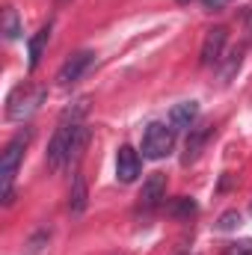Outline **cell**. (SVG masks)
Masks as SVG:
<instances>
[{
    "label": "cell",
    "instance_id": "6da1fadb",
    "mask_svg": "<svg viewBox=\"0 0 252 255\" xmlns=\"http://www.w3.org/2000/svg\"><path fill=\"white\" fill-rule=\"evenodd\" d=\"M86 104L89 101H77L74 107H68L63 116H60V125L54 130L51 142H48V169H60L65 160H68V151H71V142L77 136V130L83 128V116H86Z\"/></svg>",
    "mask_w": 252,
    "mask_h": 255
},
{
    "label": "cell",
    "instance_id": "7a4b0ae2",
    "mask_svg": "<svg viewBox=\"0 0 252 255\" xmlns=\"http://www.w3.org/2000/svg\"><path fill=\"white\" fill-rule=\"evenodd\" d=\"M27 142H30V130H21L3 148V157H0V199H3V205H12V181L18 175V166H21V157L27 151Z\"/></svg>",
    "mask_w": 252,
    "mask_h": 255
},
{
    "label": "cell",
    "instance_id": "3957f363",
    "mask_svg": "<svg viewBox=\"0 0 252 255\" xmlns=\"http://www.w3.org/2000/svg\"><path fill=\"white\" fill-rule=\"evenodd\" d=\"M175 145V130L163 122H151L142 133V157L148 160H163Z\"/></svg>",
    "mask_w": 252,
    "mask_h": 255
},
{
    "label": "cell",
    "instance_id": "277c9868",
    "mask_svg": "<svg viewBox=\"0 0 252 255\" xmlns=\"http://www.w3.org/2000/svg\"><path fill=\"white\" fill-rule=\"evenodd\" d=\"M166 199V175L163 172H151L145 181H142V190H139V202H136V214L139 217H151Z\"/></svg>",
    "mask_w": 252,
    "mask_h": 255
},
{
    "label": "cell",
    "instance_id": "5b68a950",
    "mask_svg": "<svg viewBox=\"0 0 252 255\" xmlns=\"http://www.w3.org/2000/svg\"><path fill=\"white\" fill-rule=\"evenodd\" d=\"M45 98V89H15L9 95V104H6V119L9 122H24L36 113V107L42 104Z\"/></svg>",
    "mask_w": 252,
    "mask_h": 255
},
{
    "label": "cell",
    "instance_id": "8992f818",
    "mask_svg": "<svg viewBox=\"0 0 252 255\" xmlns=\"http://www.w3.org/2000/svg\"><path fill=\"white\" fill-rule=\"evenodd\" d=\"M92 51H77L74 57H68L63 63V68H60V74H57V83L60 86H71V83H77L80 77H83V71L92 65Z\"/></svg>",
    "mask_w": 252,
    "mask_h": 255
},
{
    "label": "cell",
    "instance_id": "52a82bcc",
    "mask_svg": "<svg viewBox=\"0 0 252 255\" xmlns=\"http://www.w3.org/2000/svg\"><path fill=\"white\" fill-rule=\"evenodd\" d=\"M226 39H229L226 27H214V30H208V36H205V42H202V65H217L220 60H223Z\"/></svg>",
    "mask_w": 252,
    "mask_h": 255
},
{
    "label": "cell",
    "instance_id": "ba28073f",
    "mask_svg": "<svg viewBox=\"0 0 252 255\" xmlns=\"http://www.w3.org/2000/svg\"><path fill=\"white\" fill-rule=\"evenodd\" d=\"M116 178L122 184H133L139 178V154L130 145H122L116 151Z\"/></svg>",
    "mask_w": 252,
    "mask_h": 255
},
{
    "label": "cell",
    "instance_id": "9c48e42d",
    "mask_svg": "<svg viewBox=\"0 0 252 255\" xmlns=\"http://www.w3.org/2000/svg\"><path fill=\"white\" fill-rule=\"evenodd\" d=\"M211 130H214L211 125L190 128V136H187V145H184V157H181V163H193V160L202 154V148H205V142H208Z\"/></svg>",
    "mask_w": 252,
    "mask_h": 255
},
{
    "label": "cell",
    "instance_id": "30bf717a",
    "mask_svg": "<svg viewBox=\"0 0 252 255\" xmlns=\"http://www.w3.org/2000/svg\"><path fill=\"white\" fill-rule=\"evenodd\" d=\"M196 116H199V104L196 101H181V104H175L172 110H169V128L172 130H184L196 122Z\"/></svg>",
    "mask_w": 252,
    "mask_h": 255
},
{
    "label": "cell",
    "instance_id": "8fae6325",
    "mask_svg": "<svg viewBox=\"0 0 252 255\" xmlns=\"http://www.w3.org/2000/svg\"><path fill=\"white\" fill-rule=\"evenodd\" d=\"M86 202H89L86 178H83L80 172H74V178H71V193H68V211H71V214H83V211H86Z\"/></svg>",
    "mask_w": 252,
    "mask_h": 255
},
{
    "label": "cell",
    "instance_id": "7c38bea8",
    "mask_svg": "<svg viewBox=\"0 0 252 255\" xmlns=\"http://www.w3.org/2000/svg\"><path fill=\"white\" fill-rule=\"evenodd\" d=\"M166 214H169L172 220H190V217L196 214V202L187 199V196H178V199H172V202L166 205Z\"/></svg>",
    "mask_w": 252,
    "mask_h": 255
},
{
    "label": "cell",
    "instance_id": "4fadbf2b",
    "mask_svg": "<svg viewBox=\"0 0 252 255\" xmlns=\"http://www.w3.org/2000/svg\"><path fill=\"white\" fill-rule=\"evenodd\" d=\"M48 39H51V24H45V27L30 39V68H36V65H39L42 51H45V45H48Z\"/></svg>",
    "mask_w": 252,
    "mask_h": 255
},
{
    "label": "cell",
    "instance_id": "5bb4252c",
    "mask_svg": "<svg viewBox=\"0 0 252 255\" xmlns=\"http://www.w3.org/2000/svg\"><path fill=\"white\" fill-rule=\"evenodd\" d=\"M3 36L6 39H18L21 36V21H18V12L12 6H6V12H3Z\"/></svg>",
    "mask_w": 252,
    "mask_h": 255
},
{
    "label": "cell",
    "instance_id": "9a60e30c",
    "mask_svg": "<svg viewBox=\"0 0 252 255\" xmlns=\"http://www.w3.org/2000/svg\"><path fill=\"white\" fill-rule=\"evenodd\" d=\"M238 226H241V214H238V211H226V214L217 220V229H220V232H235Z\"/></svg>",
    "mask_w": 252,
    "mask_h": 255
},
{
    "label": "cell",
    "instance_id": "2e32d148",
    "mask_svg": "<svg viewBox=\"0 0 252 255\" xmlns=\"http://www.w3.org/2000/svg\"><path fill=\"white\" fill-rule=\"evenodd\" d=\"M223 255H252V241L250 238L247 241H235V244H229L223 250Z\"/></svg>",
    "mask_w": 252,
    "mask_h": 255
},
{
    "label": "cell",
    "instance_id": "e0dca14e",
    "mask_svg": "<svg viewBox=\"0 0 252 255\" xmlns=\"http://www.w3.org/2000/svg\"><path fill=\"white\" fill-rule=\"evenodd\" d=\"M241 68V51H235L232 57H229V63H226V68H223V80H232V74Z\"/></svg>",
    "mask_w": 252,
    "mask_h": 255
},
{
    "label": "cell",
    "instance_id": "ac0fdd59",
    "mask_svg": "<svg viewBox=\"0 0 252 255\" xmlns=\"http://www.w3.org/2000/svg\"><path fill=\"white\" fill-rule=\"evenodd\" d=\"M247 33H250V42H252V9L247 12Z\"/></svg>",
    "mask_w": 252,
    "mask_h": 255
},
{
    "label": "cell",
    "instance_id": "d6986e66",
    "mask_svg": "<svg viewBox=\"0 0 252 255\" xmlns=\"http://www.w3.org/2000/svg\"><path fill=\"white\" fill-rule=\"evenodd\" d=\"M178 3H190V0H178Z\"/></svg>",
    "mask_w": 252,
    "mask_h": 255
}]
</instances>
